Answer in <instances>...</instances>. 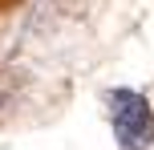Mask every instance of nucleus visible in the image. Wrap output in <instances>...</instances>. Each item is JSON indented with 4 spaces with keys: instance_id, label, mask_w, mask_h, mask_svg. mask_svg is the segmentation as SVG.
<instances>
[{
    "instance_id": "obj_1",
    "label": "nucleus",
    "mask_w": 154,
    "mask_h": 150,
    "mask_svg": "<svg viewBox=\"0 0 154 150\" xmlns=\"http://www.w3.org/2000/svg\"><path fill=\"white\" fill-rule=\"evenodd\" d=\"M109 122L122 150H150L154 142V110L134 89H114L109 93Z\"/></svg>"
}]
</instances>
